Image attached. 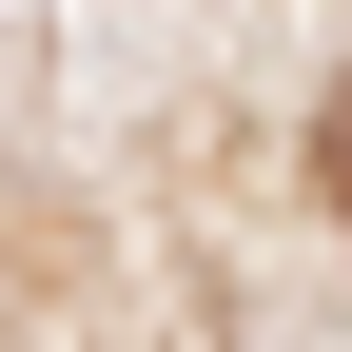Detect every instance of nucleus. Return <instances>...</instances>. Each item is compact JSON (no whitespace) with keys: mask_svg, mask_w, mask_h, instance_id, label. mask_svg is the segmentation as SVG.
<instances>
[{"mask_svg":"<svg viewBox=\"0 0 352 352\" xmlns=\"http://www.w3.org/2000/svg\"><path fill=\"white\" fill-rule=\"evenodd\" d=\"M314 176H333V196H352V78H333V118H314Z\"/></svg>","mask_w":352,"mask_h":352,"instance_id":"nucleus-1","label":"nucleus"}]
</instances>
